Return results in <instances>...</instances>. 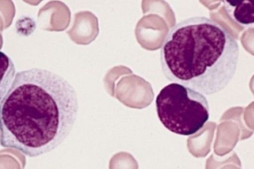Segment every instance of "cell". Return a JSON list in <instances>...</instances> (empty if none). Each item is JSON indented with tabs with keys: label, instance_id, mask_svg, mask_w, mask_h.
Masks as SVG:
<instances>
[{
	"label": "cell",
	"instance_id": "cell-1",
	"mask_svg": "<svg viewBox=\"0 0 254 169\" xmlns=\"http://www.w3.org/2000/svg\"><path fill=\"white\" fill-rule=\"evenodd\" d=\"M78 111L65 79L41 68L19 71L0 103V144L30 157L46 154L66 139Z\"/></svg>",
	"mask_w": 254,
	"mask_h": 169
},
{
	"label": "cell",
	"instance_id": "cell-2",
	"mask_svg": "<svg viewBox=\"0 0 254 169\" xmlns=\"http://www.w3.org/2000/svg\"><path fill=\"white\" fill-rule=\"evenodd\" d=\"M239 57L236 40L219 23L203 16L174 26L160 53L167 79L206 95L219 93L231 82Z\"/></svg>",
	"mask_w": 254,
	"mask_h": 169
},
{
	"label": "cell",
	"instance_id": "cell-3",
	"mask_svg": "<svg viewBox=\"0 0 254 169\" xmlns=\"http://www.w3.org/2000/svg\"><path fill=\"white\" fill-rule=\"evenodd\" d=\"M157 115L163 125L177 134L191 135L208 122L210 108L205 96L192 88L173 83L157 96Z\"/></svg>",
	"mask_w": 254,
	"mask_h": 169
},
{
	"label": "cell",
	"instance_id": "cell-4",
	"mask_svg": "<svg viewBox=\"0 0 254 169\" xmlns=\"http://www.w3.org/2000/svg\"><path fill=\"white\" fill-rule=\"evenodd\" d=\"M115 92L119 101L131 108L146 107L154 98L150 85L136 77L123 78L118 83Z\"/></svg>",
	"mask_w": 254,
	"mask_h": 169
},
{
	"label": "cell",
	"instance_id": "cell-5",
	"mask_svg": "<svg viewBox=\"0 0 254 169\" xmlns=\"http://www.w3.org/2000/svg\"><path fill=\"white\" fill-rule=\"evenodd\" d=\"M216 127L215 123L208 122L200 130L189 137L187 146L190 154L196 158L207 156L211 151Z\"/></svg>",
	"mask_w": 254,
	"mask_h": 169
},
{
	"label": "cell",
	"instance_id": "cell-6",
	"mask_svg": "<svg viewBox=\"0 0 254 169\" xmlns=\"http://www.w3.org/2000/svg\"><path fill=\"white\" fill-rule=\"evenodd\" d=\"M241 131L240 126L233 123H223L219 125L216 139L214 144V154L223 157L230 154L240 140Z\"/></svg>",
	"mask_w": 254,
	"mask_h": 169
},
{
	"label": "cell",
	"instance_id": "cell-7",
	"mask_svg": "<svg viewBox=\"0 0 254 169\" xmlns=\"http://www.w3.org/2000/svg\"><path fill=\"white\" fill-rule=\"evenodd\" d=\"M224 6L229 17L240 25L246 26L254 23V1H224Z\"/></svg>",
	"mask_w": 254,
	"mask_h": 169
},
{
	"label": "cell",
	"instance_id": "cell-8",
	"mask_svg": "<svg viewBox=\"0 0 254 169\" xmlns=\"http://www.w3.org/2000/svg\"><path fill=\"white\" fill-rule=\"evenodd\" d=\"M15 75L13 62L9 56L0 52V103L9 90Z\"/></svg>",
	"mask_w": 254,
	"mask_h": 169
},
{
	"label": "cell",
	"instance_id": "cell-9",
	"mask_svg": "<svg viewBox=\"0 0 254 169\" xmlns=\"http://www.w3.org/2000/svg\"><path fill=\"white\" fill-rule=\"evenodd\" d=\"M137 160L126 152H121L115 155L110 160L109 169H138Z\"/></svg>",
	"mask_w": 254,
	"mask_h": 169
},
{
	"label": "cell",
	"instance_id": "cell-10",
	"mask_svg": "<svg viewBox=\"0 0 254 169\" xmlns=\"http://www.w3.org/2000/svg\"><path fill=\"white\" fill-rule=\"evenodd\" d=\"M227 164H234L242 168L239 157L235 152H232L223 157H219L212 154L206 160L205 169H218Z\"/></svg>",
	"mask_w": 254,
	"mask_h": 169
},
{
	"label": "cell",
	"instance_id": "cell-11",
	"mask_svg": "<svg viewBox=\"0 0 254 169\" xmlns=\"http://www.w3.org/2000/svg\"><path fill=\"white\" fill-rule=\"evenodd\" d=\"M218 169H242L241 167H238L234 164H227L224 165Z\"/></svg>",
	"mask_w": 254,
	"mask_h": 169
}]
</instances>
